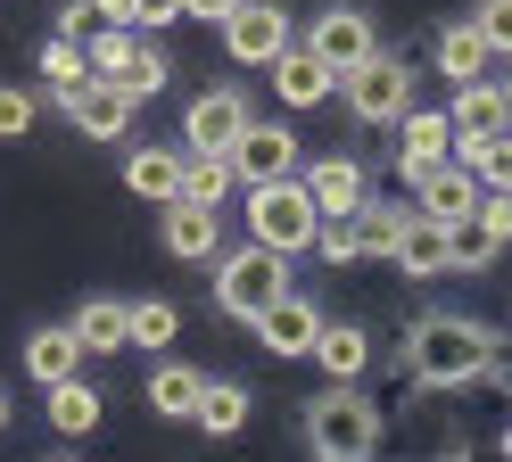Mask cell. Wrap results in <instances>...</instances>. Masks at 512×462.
I'll use <instances>...</instances> for the list:
<instances>
[{"instance_id": "20", "label": "cell", "mask_w": 512, "mask_h": 462, "mask_svg": "<svg viewBox=\"0 0 512 462\" xmlns=\"http://www.w3.org/2000/svg\"><path fill=\"white\" fill-rule=\"evenodd\" d=\"M75 339H83V355H124V347H133L124 297H83V306H75Z\"/></svg>"}, {"instance_id": "25", "label": "cell", "mask_w": 512, "mask_h": 462, "mask_svg": "<svg viewBox=\"0 0 512 462\" xmlns=\"http://www.w3.org/2000/svg\"><path fill=\"white\" fill-rule=\"evenodd\" d=\"M232 190H240L232 149H182V198H207V207H223Z\"/></svg>"}, {"instance_id": "31", "label": "cell", "mask_w": 512, "mask_h": 462, "mask_svg": "<svg viewBox=\"0 0 512 462\" xmlns=\"http://www.w3.org/2000/svg\"><path fill=\"white\" fill-rule=\"evenodd\" d=\"M124 314H133V347H166L174 339V330H182V314H174V297H133V306H124Z\"/></svg>"}, {"instance_id": "17", "label": "cell", "mask_w": 512, "mask_h": 462, "mask_svg": "<svg viewBox=\"0 0 512 462\" xmlns=\"http://www.w3.org/2000/svg\"><path fill=\"white\" fill-rule=\"evenodd\" d=\"M265 75H273V99H281V108H323V99H331V66L323 58H314L306 42H290V50H281L273 66H265Z\"/></svg>"}, {"instance_id": "12", "label": "cell", "mask_w": 512, "mask_h": 462, "mask_svg": "<svg viewBox=\"0 0 512 462\" xmlns=\"http://www.w3.org/2000/svg\"><path fill=\"white\" fill-rule=\"evenodd\" d=\"M248 330L265 339V355H314V339H323V306H314V297H298V289H281Z\"/></svg>"}, {"instance_id": "41", "label": "cell", "mask_w": 512, "mask_h": 462, "mask_svg": "<svg viewBox=\"0 0 512 462\" xmlns=\"http://www.w3.org/2000/svg\"><path fill=\"white\" fill-rule=\"evenodd\" d=\"M9 413H17V405H9V388H0V438H9Z\"/></svg>"}, {"instance_id": "38", "label": "cell", "mask_w": 512, "mask_h": 462, "mask_svg": "<svg viewBox=\"0 0 512 462\" xmlns=\"http://www.w3.org/2000/svg\"><path fill=\"white\" fill-rule=\"evenodd\" d=\"M174 17H182V0H133V25L141 33H166Z\"/></svg>"}, {"instance_id": "35", "label": "cell", "mask_w": 512, "mask_h": 462, "mask_svg": "<svg viewBox=\"0 0 512 462\" xmlns=\"http://www.w3.org/2000/svg\"><path fill=\"white\" fill-rule=\"evenodd\" d=\"M471 25H479V42H488L496 58H512V0H479Z\"/></svg>"}, {"instance_id": "13", "label": "cell", "mask_w": 512, "mask_h": 462, "mask_svg": "<svg viewBox=\"0 0 512 462\" xmlns=\"http://www.w3.org/2000/svg\"><path fill=\"white\" fill-rule=\"evenodd\" d=\"M389 264H397L405 281H438V273H455V248H446V223H438V215H422V207H405Z\"/></svg>"}, {"instance_id": "24", "label": "cell", "mask_w": 512, "mask_h": 462, "mask_svg": "<svg viewBox=\"0 0 512 462\" xmlns=\"http://www.w3.org/2000/svg\"><path fill=\"white\" fill-rule=\"evenodd\" d=\"M248 413H256V396H248L240 380H207V388H199V413H190V421H199L207 438H240Z\"/></svg>"}, {"instance_id": "43", "label": "cell", "mask_w": 512, "mask_h": 462, "mask_svg": "<svg viewBox=\"0 0 512 462\" xmlns=\"http://www.w3.org/2000/svg\"><path fill=\"white\" fill-rule=\"evenodd\" d=\"M504 91H512V83H504Z\"/></svg>"}, {"instance_id": "2", "label": "cell", "mask_w": 512, "mask_h": 462, "mask_svg": "<svg viewBox=\"0 0 512 462\" xmlns=\"http://www.w3.org/2000/svg\"><path fill=\"white\" fill-rule=\"evenodd\" d=\"M298 429H306V454H323V462H372L380 438H389V421H380V405L364 396V380H331L306 405Z\"/></svg>"}, {"instance_id": "11", "label": "cell", "mask_w": 512, "mask_h": 462, "mask_svg": "<svg viewBox=\"0 0 512 462\" xmlns=\"http://www.w3.org/2000/svg\"><path fill=\"white\" fill-rule=\"evenodd\" d=\"M240 132H248V91H232V83H223V91H199V99L182 108V149H232Z\"/></svg>"}, {"instance_id": "3", "label": "cell", "mask_w": 512, "mask_h": 462, "mask_svg": "<svg viewBox=\"0 0 512 462\" xmlns=\"http://www.w3.org/2000/svg\"><path fill=\"white\" fill-rule=\"evenodd\" d=\"M248 231L281 256H306L314 231H323V207H314L306 174H281V182H248Z\"/></svg>"}, {"instance_id": "26", "label": "cell", "mask_w": 512, "mask_h": 462, "mask_svg": "<svg viewBox=\"0 0 512 462\" xmlns=\"http://www.w3.org/2000/svg\"><path fill=\"white\" fill-rule=\"evenodd\" d=\"M42 83H50V99H67V91L91 83V50H83V33H50V42H42Z\"/></svg>"}, {"instance_id": "23", "label": "cell", "mask_w": 512, "mask_h": 462, "mask_svg": "<svg viewBox=\"0 0 512 462\" xmlns=\"http://www.w3.org/2000/svg\"><path fill=\"white\" fill-rule=\"evenodd\" d=\"M124 190L149 198V207L182 198V149H133V157H124Z\"/></svg>"}, {"instance_id": "9", "label": "cell", "mask_w": 512, "mask_h": 462, "mask_svg": "<svg viewBox=\"0 0 512 462\" xmlns=\"http://www.w3.org/2000/svg\"><path fill=\"white\" fill-rule=\"evenodd\" d=\"M298 132L290 124H256L248 116V132H240V141H232V174H240V190L248 182H281V174H298Z\"/></svg>"}, {"instance_id": "37", "label": "cell", "mask_w": 512, "mask_h": 462, "mask_svg": "<svg viewBox=\"0 0 512 462\" xmlns=\"http://www.w3.org/2000/svg\"><path fill=\"white\" fill-rule=\"evenodd\" d=\"M479 223H488L496 240L512 248V190H488V198H479Z\"/></svg>"}, {"instance_id": "34", "label": "cell", "mask_w": 512, "mask_h": 462, "mask_svg": "<svg viewBox=\"0 0 512 462\" xmlns=\"http://www.w3.org/2000/svg\"><path fill=\"white\" fill-rule=\"evenodd\" d=\"M314 256H323V264H356V256H364L356 215H323V231H314Z\"/></svg>"}, {"instance_id": "22", "label": "cell", "mask_w": 512, "mask_h": 462, "mask_svg": "<svg viewBox=\"0 0 512 462\" xmlns=\"http://www.w3.org/2000/svg\"><path fill=\"white\" fill-rule=\"evenodd\" d=\"M314 363H323V380H364V372H372V330H356V322H323Z\"/></svg>"}, {"instance_id": "10", "label": "cell", "mask_w": 512, "mask_h": 462, "mask_svg": "<svg viewBox=\"0 0 512 462\" xmlns=\"http://www.w3.org/2000/svg\"><path fill=\"white\" fill-rule=\"evenodd\" d=\"M446 157H455V116L446 108H405L397 116V174L422 182L430 165H446Z\"/></svg>"}, {"instance_id": "18", "label": "cell", "mask_w": 512, "mask_h": 462, "mask_svg": "<svg viewBox=\"0 0 512 462\" xmlns=\"http://www.w3.org/2000/svg\"><path fill=\"white\" fill-rule=\"evenodd\" d=\"M455 141H479V132H504L512 124V91L504 83H488V75H471V83H455Z\"/></svg>"}, {"instance_id": "1", "label": "cell", "mask_w": 512, "mask_h": 462, "mask_svg": "<svg viewBox=\"0 0 512 462\" xmlns=\"http://www.w3.org/2000/svg\"><path fill=\"white\" fill-rule=\"evenodd\" d=\"M496 355H504V339L471 314H422L405 330V372L422 388H471L496 372Z\"/></svg>"}, {"instance_id": "30", "label": "cell", "mask_w": 512, "mask_h": 462, "mask_svg": "<svg viewBox=\"0 0 512 462\" xmlns=\"http://www.w3.org/2000/svg\"><path fill=\"white\" fill-rule=\"evenodd\" d=\"M446 248H455V273H488L504 240H496V231L479 223V215H463V223H446Z\"/></svg>"}, {"instance_id": "14", "label": "cell", "mask_w": 512, "mask_h": 462, "mask_svg": "<svg viewBox=\"0 0 512 462\" xmlns=\"http://www.w3.org/2000/svg\"><path fill=\"white\" fill-rule=\"evenodd\" d=\"M166 256L174 264H207L223 248V207H207V198H166Z\"/></svg>"}, {"instance_id": "5", "label": "cell", "mask_w": 512, "mask_h": 462, "mask_svg": "<svg viewBox=\"0 0 512 462\" xmlns=\"http://www.w3.org/2000/svg\"><path fill=\"white\" fill-rule=\"evenodd\" d=\"M339 91H347V116L356 124H397L413 108V75H405V58H389V50H372L364 66H347Z\"/></svg>"}, {"instance_id": "28", "label": "cell", "mask_w": 512, "mask_h": 462, "mask_svg": "<svg viewBox=\"0 0 512 462\" xmlns=\"http://www.w3.org/2000/svg\"><path fill=\"white\" fill-rule=\"evenodd\" d=\"M199 372H190V363H157V372H149V405L157 413H166V421H190V413H199Z\"/></svg>"}, {"instance_id": "7", "label": "cell", "mask_w": 512, "mask_h": 462, "mask_svg": "<svg viewBox=\"0 0 512 462\" xmlns=\"http://www.w3.org/2000/svg\"><path fill=\"white\" fill-rule=\"evenodd\" d=\"M58 108H67V124L83 132V141H124V132H133V108H141V99L124 91L116 75H91L83 91H67V99H58Z\"/></svg>"}, {"instance_id": "21", "label": "cell", "mask_w": 512, "mask_h": 462, "mask_svg": "<svg viewBox=\"0 0 512 462\" xmlns=\"http://www.w3.org/2000/svg\"><path fill=\"white\" fill-rule=\"evenodd\" d=\"M25 372H34L42 388H50V380H67V372H83V339H75V322H42L34 339H25Z\"/></svg>"}, {"instance_id": "33", "label": "cell", "mask_w": 512, "mask_h": 462, "mask_svg": "<svg viewBox=\"0 0 512 462\" xmlns=\"http://www.w3.org/2000/svg\"><path fill=\"white\" fill-rule=\"evenodd\" d=\"M397 223H405V207H380V198H364V207H356L364 256H380V264H389V248H397Z\"/></svg>"}, {"instance_id": "19", "label": "cell", "mask_w": 512, "mask_h": 462, "mask_svg": "<svg viewBox=\"0 0 512 462\" xmlns=\"http://www.w3.org/2000/svg\"><path fill=\"white\" fill-rule=\"evenodd\" d=\"M42 396H50V429H58V438H91V429H100V413H108V396L91 388L83 372H67V380H50Z\"/></svg>"}, {"instance_id": "36", "label": "cell", "mask_w": 512, "mask_h": 462, "mask_svg": "<svg viewBox=\"0 0 512 462\" xmlns=\"http://www.w3.org/2000/svg\"><path fill=\"white\" fill-rule=\"evenodd\" d=\"M34 91H17V83H0V141H25V132H34Z\"/></svg>"}, {"instance_id": "6", "label": "cell", "mask_w": 512, "mask_h": 462, "mask_svg": "<svg viewBox=\"0 0 512 462\" xmlns=\"http://www.w3.org/2000/svg\"><path fill=\"white\" fill-rule=\"evenodd\" d=\"M290 42H298V25L281 0H232V17H223V58L232 66H273Z\"/></svg>"}, {"instance_id": "40", "label": "cell", "mask_w": 512, "mask_h": 462, "mask_svg": "<svg viewBox=\"0 0 512 462\" xmlns=\"http://www.w3.org/2000/svg\"><path fill=\"white\" fill-rule=\"evenodd\" d=\"M182 17H215L223 25V17H232V0H182Z\"/></svg>"}, {"instance_id": "29", "label": "cell", "mask_w": 512, "mask_h": 462, "mask_svg": "<svg viewBox=\"0 0 512 462\" xmlns=\"http://www.w3.org/2000/svg\"><path fill=\"white\" fill-rule=\"evenodd\" d=\"M455 157H463L488 190H512V124H504V132H479V141H455Z\"/></svg>"}, {"instance_id": "4", "label": "cell", "mask_w": 512, "mask_h": 462, "mask_svg": "<svg viewBox=\"0 0 512 462\" xmlns=\"http://www.w3.org/2000/svg\"><path fill=\"white\" fill-rule=\"evenodd\" d=\"M281 289H290V256L265 248V240H248V248H232V256H215V306L232 314V322H256Z\"/></svg>"}, {"instance_id": "15", "label": "cell", "mask_w": 512, "mask_h": 462, "mask_svg": "<svg viewBox=\"0 0 512 462\" xmlns=\"http://www.w3.org/2000/svg\"><path fill=\"white\" fill-rule=\"evenodd\" d=\"M479 198H488V182H479L463 157H446V165H430V174L413 182V207H422V215H438V223H463V215H479Z\"/></svg>"}, {"instance_id": "27", "label": "cell", "mask_w": 512, "mask_h": 462, "mask_svg": "<svg viewBox=\"0 0 512 462\" xmlns=\"http://www.w3.org/2000/svg\"><path fill=\"white\" fill-rule=\"evenodd\" d=\"M488 58H496V50L479 42V25H471V17L438 33V75H446V83H471V75H488Z\"/></svg>"}, {"instance_id": "32", "label": "cell", "mask_w": 512, "mask_h": 462, "mask_svg": "<svg viewBox=\"0 0 512 462\" xmlns=\"http://www.w3.org/2000/svg\"><path fill=\"white\" fill-rule=\"evenodd\" d=\"M166 75H174V66H166V50H157L149 42V33H141V42H133V58H124V91H133V99H157V91H166Z\"/></svg>"}, {"instance_id": "39", "label": "cell", "mask_w": 512, "mask_h": 462, "mask_svg": "<svg viewBox=\"0 0 512 462\" xmlns=\"http://www.w3.org/2000/svg\"><path fill=\"white\" fill-rule=\"evenodd\" d=\"M83 9L100 17V25H133V0H83Z\"/></svg>"}, {"instance_id": "16", "label": "cell", "mask_w": 512, "mask_h": 462, "mask_svg": "<svg viewBox=\"0 0 512 462\" xmlns=\"http://www.w3.org/2000/svg\"><path fill=\"white\" fill-rule=\"evenodd\" d=\"M298 174H306V190H314V207H323V215H356L364 198H372L364 157H314V165H298Z\"/></svg>"}, {"instance_id": "8", "label": "cell", "mask_w": 512, "mask_h": 462, "mask_svg": "<svg viewBox=\"0 0 512 462\" xmlns=\"http://www.w3.org/2000/svg\"><path fill=\"white\" fill-rule=\"evenodd\" d=\"M306 50L331 66V75H347V66H364L372 50H380V33H372V17L364 9H314V25H306Z\"/></svg>"}, {"instance_id": "42", "label": "cell", "mask_w": 512, "mask_h": 462, "mask_svg": "<svg viewBox=\"0 0 512 462\" xmlns=\"http://www.w3.org/2000/svg\"><path fill=\"white\" fill-rule=\"evenodd\" d=\"M504 454H512V429H504Z\"/></svg>"}]
</instances>
